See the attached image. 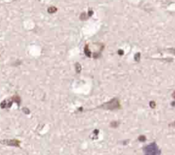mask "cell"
I'll list each match as a JSON object with an SVG mask.
<instances>
[{
    "instance_id": "obj_1",
    "label": "cell",
    "mask_w": 175,
    "mask_h": 155,
    "mask_svg": "<svg viewBox=\"0 0 175 155\" xmlns=\"http://www.w3.org/2000/svg\"><path fill=\"white\" fill-rule=\"evenodd\" d=\"M99 108H102L105 110H111V111L117 110V109H121V104L117 98H114L109 102L104 103L101 106H99Z\"/></svg>"
},
{
    "instance_id": "obj_2",
    "label": "cell",
    "mask_w": 175,
    "mask_h": 155,
    "mask_svg": "<svg viewBox=\"0 0 175 155\" xmlns=\"http://www.w3.org/2000/svg\"><path fill=\"white\" fill-rule=\"evenodd\" d=\"M144 152L145 155H159L160 153V151L158 149L156 143H151L150 145L144 147Z\"/></svg>"
},
{
    "instance_id": "obj_3",
    "label": "cell",
    "mask_w": 175,
    "mask_h": 155,
    "mask_svg": "<svg viewBox=\"0 0 175 155\" xmlns=\"http://www.w3.org/2000/svg\"><path fill=\"white\" fill-rule=\"evenodd\" d=\"M0 143L4 144V145L11 146V147H20V141L15 139H12V140H5V141H0Z\"/></svg>"
},
{
    "instance_id": "obj_4",
    "label": "cell",
    "mask_w": 175,
    "mask_h": 155,
    "mask_svg": "<svg viewBox=\"0 0 175 155\" xmlns=\"http://www.w3.org/2000/svg\"><path fill=\"white\" fill-rule=\"evenodd\" d=\"M85 54H86L87 57H91V52H90V50L88 48V45H86V47H85Z\"/></svg>"
},
{
    "instance_id": "obj_5",
    "label": "cell",
    "mask_w": 175,
    "mask_h": 155,
    "mask_svg": "<svg viewBox=\"0 0 175 155\" xmlns=\"http://www.w3.org/2000/svg\"><path fill=\"white\" fill-rule=\"evenodd\" d=\"M56 11H57V8L56 7H50L48 9L49 13H54Z\"/></svg>"
},
{
    "instance_id": "obj_6",
    "label": "cell",
    "mask_w": 175,
    "mask_h": 155,
    "mask_svg": "<svg viewBox=\"0 0 175 155\" xmlns=\"http://www.w3.org/2000/svg\"><path fill=\"white\" fill-rule=\"evenodd\" d=\"M79 63H77V64H76V68H77V72H79V70H80V69H79Z\"/></svg>"
},
{
    "instance_id": "obj_7",
    "label": "cell",
    "mask_w": 175,
    "mask_h": 155,
    "mask_svg": "<svg viewBox=\"0 0 175 155\" xmlns=\"http://www.w3.org/2000/svg\"><path fill=\"white\" fill-rule=\"evenodd\" d=\"M139 56H140V53L137 54V61H138V62L139 61Z\"/></svg>"
},
{
    "instance_id": "obj_8",
    "label": "cell",
    "mask_w": 175,
    "mask_h": 155,
    "mask_svg": "<svg viewBox=\"0 0 175 155\" xmlns=\"http://www.w3.org/2000/svg\"><path fill=\"white\" fill-rule=\"evenodd\" d=\"M151 107H152V108H154V107H155V102H151Z\"/></svg>"
},
{
    "instance_id": "obj_9",
    "label": "cell",
    "mask_w": 175,
    "mask_h": 155,
    "mask_svg": "<svg viewBox=\"0 0 175 155\" xmlns=\"http://www.w3.org/2000/svg\"><path fill=\"white\" fill-rule=\"evenodd\" d=\"M170 52H173V53L175 55V48L170 49Z\"/></svg>"
},
{
    "instance_id": "obj_10",
    "label": "cell",
    "mask_w": 175,
    "mask_h": 155,
    "mask_svg": "<svg viewBox=\"0 0 175 155\" xmlns=\"http://www.w3.org/2000/svg\"><path fill=\"white\" fill-rule=\"evenodd\" d=\"M172 96H173V98L175 99V91L173 93V94H172Z\"/></svg>"
},
{
    "instance_id": "obj_11",
    "label": "cell",
    "mask_w": 175,
    "mask_h": 155,
    "mask_svg": "<svg viewBox=\"0 0 175 155\" xmlns=\"http://www.w3.org/2000/svg\"><path fill=\"white\" fill-rule=\"evenodd\" d=\"M174 125H175V123H174Z\"/></svg>"
}]
</instances>
